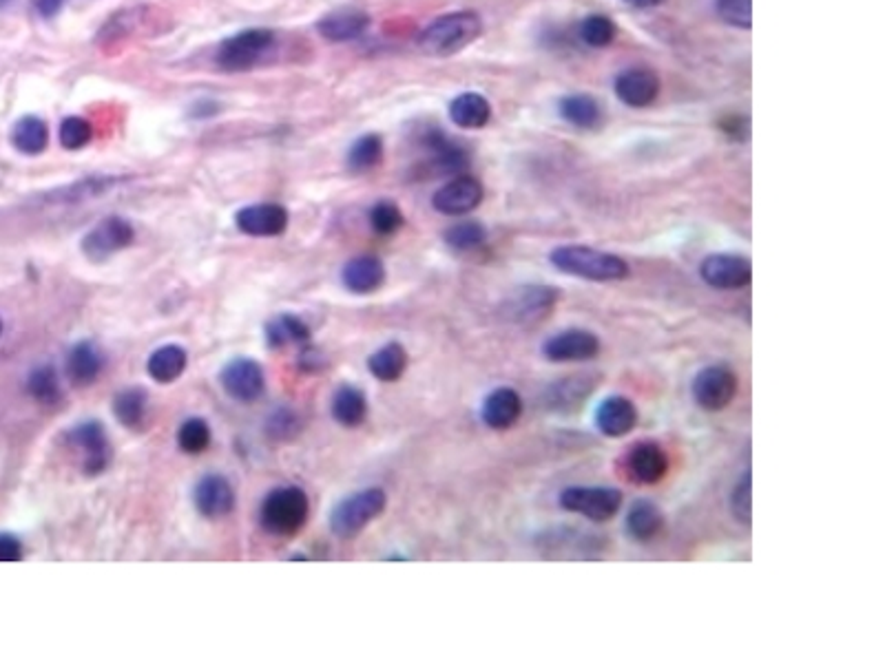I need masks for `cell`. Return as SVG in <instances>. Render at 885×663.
<instances>
[{"instance_id": "f546056e", "label": "cell", "mask_w": 885, "mask_h": 663, "mask_svg": "<svg viewBox=\"0 0 885 663\" xmlns=\"http://www.w3.org/2000/svg\"><path fill=\"white\" fill-rule=\"evenodd\" d=\"M149 394L144 387H127L113 398V416L127 429H138L147 423Z\"/></svg>"}, {"instance_id": "836d02e7", "label": "cell", "mask_w": 885, "mask_h": 663, "mask_svg": "<svg viewBox=\"0 0 885 663\" xmlns=\"http://www.w3.org/2000/svg\"><path fill=\"white\" fill-rule=\"evenodd\" d=\"M27 392L36 398L40 405H58L62 401L60 376L51 365H43L31 370L27 376Z\"/></svg>"}, {"instance_id": "3957f363", "label": "cell", "mask_w": 885, "mask_h": 663, "mask_svg": "<svg viewBox=\"0 0 885 663\" xmlns=\"http://www.w3.org/2000/svg\"><path fill=\"white\" fill-rule=\"evenodd\" d=\"M310 513V502L304 489L279 487L268 493L259 509V524L268 535L293 538L304 529Z\"/></svg>"}, {"instance_id": "2e32d148", "label": "cell", "mask_w": 885, "mask_h": 663, "mask_svg": "<svg viewBox=\"0 0 885 663\" xmlns=\"http://www.w3.org/2000/svg\"><path fill=\"white\" fill-rule=\"evenodd\" d=\"M600 383V374L585 372V374H571L565 378H558L556 383H551L543 394L545 409L554 414H571L578 412L580 405L587 401L593 394V389Z\"/></svg>"}, {"instance_id": "6da1fadb", "label": "cell", "mask_w": 885, "mask_h": 663, "mask_svg": "<svg viewBox=\"0 0 885 663\" xmlns=\"http://www.w3.org/2000/svg\"><path fill=\"white\" fill-rule=\"evenodd\" d=\"M551 266L567 277L585 279L593 283L624 281L631 275L629 263L620 255L591 248L585 244H567L551 250Z\"/></svg>"}, {"instance_id": "9a60e30c", "label": "cell", "mask_w": 885, "mask_h": 663, "mask_svg": "<svg viewBox=\"0 0 885 663\" xmlns=\"http://www.w3.org/2000/svg\"><path fill=\"white\" fill-rule=\"evenodd\" d=\"M485 197V188L481 180L474 175H456L454 180L443 184L432 197V206L436 213L458 217L467 215L481 206Z\"/></svg>"}, {"instance_id": "7402d4cb", "label": "cell", "mask_w": 885, "mask_h": 663, "mask_svg": "<svg viewBox=\"0 0 885 663\" xmlns=\"http://www.w3.org/2000/svg\"><path fill=\"white\" fill-rule=\"evenodd\" d=\"M660 93V78L651 69H627L616 78V96L633 109H644Z\"/></svg>"}, {"instance_id": "52a82bcc", "label": "cell", "mask_w": 885, "mask_h": 663, "mask_svg": "<svg viewBox=\"0 0 885 663\" xmlns=\"http://www.w3.org/2000/svg\"><path fill=\"white\" fill-rule=\"evenodd\" d=\"M275 31L270 29H246L242 34L228 38L222 42L217 51L215 62L217 67L226 73H239L253 69L266 51L273 47Z\"/></svg>"}, {"instance_id": "ac0fdd59", "label": "cell", "mask_w": 885, "mask_h": 663, "mask_svg": "<svg viewBox=\"0 0 885 663\" xmlns=\"http://www.w3.org/2000/svg\"><path fill=\"white\" fill-rule=\"evenodd\" d=\"M193 502L204 518L220 520L235 509V489L220 473H208L195 484Z\"/></svg>"}, {"instance_id": "ffe728a7", "label": "cell", "mask_w": 885, "mask_h": 663, "mask_svg": "<svg viewBox=\"0 0 885 663\" xmlns=\"http://www.w3.org/2000/svg\"><path fill=\"white\" fill-rule=\"evenodd\" d=\"M523 398L514 387H496L483 398L481 418L489 429H512L523 416Z\"/></svg>"}, {"instance_id": "c3c4849f", "label": "cell", "mask_w": 885, "mask_h": 663, "mask_svg": "<svg viewBox=\"0 0 885 663\" xmlns=\"http://www.w3.org/2000/svg\"><path fill=\"white\" fill-rule=\"evenodd\" d=\"M7 3H12V0H0V7H3V5H7Z\"/></svg>"}, {"instance_id": "d590c367", "label": "cell", "mask_w": 885, "mask_h": 663, "mask_svg": "<svg viewBox=\"0 0 885 663\" xmlns=\"http://www.w3.org/2000/svg\"><path fill=\"white\" fill-rule=\"evenodd\" d=\"M383 160V140L379 135H363L357 142L352 144L348 153V166L354 173H366L372 171L374 166H379Z\"/></svg>"}, {"instance_id": "83f0119b", "label": "cell", "mask_w": 885, "mask_h": 663, "mask_svg": "<svg viewBox=\"0 0 885 663\" xmlns=\"http://www.w3.org/2000/svg\"><path fill=\"white\" fill-rule=\"evenodd\" d=\"M332 418L343 427H359L368 416V398L354 385L339 387L330 403Z\"/></svg>"}, {"instance_id": "d4e9b609", "label": "cell", "mask_w": 885, "mask_h": 663, "mask_svg": "<svg viewBox=\"0 0 885 663\" xmlns=\"http://www.w3.org/2000/svg\"><path fill=\"white\" fill-rule=\"evenodd\" d=\"M370 27V16L359 9H337L319 20V34L332 42H346L359 38Z\"/></svg>"}, {"instance_id": "74e56055", "label": "cell", "mask_w": 885, "mask_h": 663, "mask_svg": "<svg viewBox=\"0 0 885 663\" xmlns=\"http://www.w3.org/2000/svg\"><path fill=\"white\" fill-rule=\"evenodd\" d=\"M616 23L609 16L602 14H591L580 23V38L587 42L589 47H609L613 40H616Z\"/></svg>"}, {"instance_id": "4dcf8cb0", "label": "cell", "mask_w": 885, "mask_h": 663, "mask_svg": "<svg viewBox=\"0 0 885 663\" xmlns=\"http://www.w3.org/2000/svg\"><path fill=\"white\" fill-rule=\"evenodd\" d=\"M310 328L304 319L295 314H279L266 323V341L270 347L286 345H306L310 343Z\"/></svg>"}, {"instance_id": "8fae6325", "label": "cell", "mask_w": 885, "mask_h": 663, "mask_svg": "<svg viewBox=\"0 0 885 663\" xmlns=\"http://www.w3.org/2000/svg\"><path fill=\"white\" fill-rule=\"evenodd\" d=\"M558 301H560L558 288L545 286V283H525V286L516 288L503 301L501 312L505 319L516 323L538 321L543 319L547 312L554 310V305Z\"/></svg>"}, {"instance_id": "603a6c76", "label": "cell", "mask_w": 885, "mask_h": 663, "mask_svg": "<svg viewBox=\"0 0 885 663\" xmlns=\"http://www.w3.org/2000/svg\"><path fill=\"white\" fill-rule=\"evenodd\" d=\"M341 283L354 294H372L385 283V266L379 257L359 255L341 270Z\"/></svg>"}, {"instance_id": "f35d334b", "label": "cell", "mask_w": 885, "mask_h": 663, "mask_svg": "<svg viewBox=\"0 0 885 663\" xmlns=\"http://www.w3.org/2000/svg\"><path fill=\"white\" fill-rule=\"evenodd\" d=\"M728 507H731L733 518L739 524H751L753 520V480H751V471H746L742 478L737 480V484L731 491V498H728Z\"/></svg>"}, {"instance_id": "60d3db41", "label": "cell", "mask_w": 885, "mask_h": 663, "mask_svg": "<svg viewBox=\"0 0 885 663\" xmlns=\"http://www.w3.org/2000/svg\"><path fill=\"white\" fill-rule=\"evenodd\" d=\"M93 138L91 124L85 118L71 115V118L62 120L60 124V144L69 151H78L82 146H87Z\"/></svg>"}, {"instance_id": "44dd1931", "label": "cell", "mask_w": 885, "mask_h": 663, "mask_svg": "<svg viewBox=\"0 0 885 663\" xmlns=\"http://www.w3.org/2000/svg\"><path fill=\"white\" fill-rule=\"evenodd\" d=\"M107 356L93 341H80L71 347L65 361V374L74 387H89L100 378Z\"/></svg>"}, {"instance_id": "484cf974", "label": "cell", "mask_w": 885, "mask_h": 663, "mask_svg": "<svg viewBox=\"0 0 885 663\" xmlns=\"http://www.w3.org/2000/svg\"><path fill=\"white\" fill-rule=\"evenodd\" d=\"M186 365H189V352H186L182 345L169 343L158 347V350L149 356L147 372L155 383L166 385L177 381V378L186 372Z\"/></svg>"}, {"instance_id": "277c9868", "label": "cell", "mask_w": 885, "mask_h": 663, "mask_svg": "<svg viewBox=\"0 0 885 663\" xmlns=\"http://www.w3.org/2000/svg\"><path fill=\"white\" fill-rule=\"evenodd\" d=\"M388 507V496L379 487H370L352 493V496L343 498L335 509L330 513V529L341 540L354 538L359 535L366 526L377 520L379 515Z\"/></svg>"}, {"instance_id": "bcb514c9", "label": "cell", "mask_w": 885, "mask_h": 663, "mask_svg": "<svg viewBox=\"0 0 885 663\" xmlns=\"http://www.w3.org/2000/svg\"><path fill=\"white\" fill-rule=\"evenodd\" d=\"M67 0H34L36 12L43 18H54L62 7H65Z\"/></svg>"}, {"instance_id": "4316f807", "label": "cell", "mask_w": 885, "mask_h": 663, "mask_svg": "<svg viewBox=\"0 0 885 663\" xmlns=\"http://www.w3.org/2000/svg\"><path fill=\"white\" fill-rule=\"evenodd\" d=\"M408 361V350L399 341H390L370 354L368 370L377 381L394 383L408 370Z\"/></svg>"}, {"instance_id": "8d00e7d4", "label": "cell", "mask_w": 885, "mask_h": 663, "mask_svg": "<svg viewBox=\"0 0 885 663\" xmlns=\"http://www.w3.org/2000/svg\"><path fill=\"white\" fill-rule=\"evenodd\" d=\"M177 445L184 454H202L211 445V427L204 418H189L184 420L177 429Z\"/></svg>"}, {"instance_id": "7dc6e473", "label": "cell", "mask_w": 885, "mask_h": 663, "mask_svg": "<svg viewBox=\"0 0 885 663\" xmlns=\"http://www.w3.org/2000/svg\"><path fill=\"white\" fill-rule=\"evenodd\" d=\"M624 3H627L629 7H635V9H649V7L662 5L664 0H624Z\"/></svg>"}, {"instance_id": "e575fe53", "label": "cell", "mask_w": 885, "mask_h": 663, "mask_svg": "<svg viewBox=\"0 0 885 663\" xmlns=\"http://www.w3.org/2000/svg\"><path fill=\"white\" fill-rule=\"evenodd\" d=\"M443 239L456 252H474L487 244V228L481 221H461L447 228Z\"/></svg>"}, {"instance_id": "7a4b0ae2", "label": "cell", "mask_w": 885, "mask_h": 663, "mask_svg": "<svg viewBox=\"0 0 885 663\" xmlns=\"http://www.w3.org/2000/svg\"><path fill=\"white\" fill-rule=\"evenodd\" d=\"M483 34V20L476 12H452L423 29L419 47L425 56L447 58L454 56Z\"/></svg>"}, {"instance_id": "1f68e13d", "label": "cell", "mask_w": 885, "mask_h": 663, "mask_svg": "<svg viewBox=\"0 0 885 663\" xmlns=\"http://www.w3.org/2000/svg\"><path fill=\"white\" fill-rule=\"evenodd\" d=\"M560 115L576 129H596L602 120V111L596 98L587 93H576L560 102Z\"/></svg>"}, {"instance_id": "7c38bea8", "label": "cell", "mask_w": 885, "mask_h": 663, "mask_svg": "<svg viewBox=\"0 0 885 663\" xmlns=\"http://www.w3.org/2000/svg\"><path fill=\"white\" fill-rule=\"evenodd\" d=\"M700 277L715 290H744L753 281V266L744 255L713 252L702 259Z\"/></svg>"}, {"instance_id": "4fadbf2b", "label": "cell", "mask_w": 885, "mask_h": 663, "mask_svg": "<svg viewBox=\"0 0 885 663\" xmlns=\"http://www.w3.org/2000/svg\"><path fill=\"white\" fill-rule=\"evenodd\" d=\"M540 350L549 363H585L600 354V339L591 330L569 328L551 334Z\"/></svg>"}, {"instance_id": "e0dca14e", "label": "cell", "mask_w": 885, "mask_h": 663, "mask_svg": "<svg viewBox=\"0 0 885 663\" xmlns=\"http://www.w3.org/2000/svg\"><path fill=\"white\" fill-rule=\"evenodd\" d=\"M638 420V407L629 396L622 394H609L607 398H602L596 412H593V425L607 438L629 436L638 425Z\"/></svg>"}, {"instance_id": "d6a6232c", "label": "cell", "mask_w": 885, "mask_h": 663, "mask_svg": "<svg viewBox=\"0 0 885 663\" xmlns=\"http://www.w3.org/2000/svg\"><path fill=\"white\" fill-rule=\"evenodd\" d=\"M12 142L20 153L25 155H40L47 149L49 131L47 124L36 118V115H27V118L18 120L12 133Z\"/></svg>"}, {"instance_id": "d6986e66", "label": "cell", "mask_w": 885, "mask_h": 663, "mask_svg": "<svg viewBox=\"0 0 885 663\" xmlns=\"http://www.w3.org/2000/svg\"><path fill=\"white\" fill-rule=\"evenodd\" d=\"M235 224L244 235L277 237L288 228V210L279 204H253L237 210Z\"/></svg>"}, {"instance_id": "681fc988", "label": "cell", "mask_w": 885, "mask_h": 663, "mask_svg": "<svg viewBox=\"0 0 885 663\" xmlns=\"http://www.w3.org/2000/svg\"><path fill=\"white\" fill-rule=\"evenodd\" d=\"M0 334H3V321H0Z\"/></svg>"}, {"instance_id": "ba28073f", "label": "cell", "mask_w": 885, "mask_h": 663, "mask_svg": "<svg viewBox=\"0 0 885 663\" xmlns=\"http://www.w3.org/2000/svg\"><path fill=\"white\" fill-rule=\"evenodd\" d=\"M739 389L737 374L726 365H708L695 374L691 394L704 412H724L735 401Z\"/></svg>"}, {"instance_id": "30bf717a", "label": "cell", "mask_w": 885, "mask_h": 663, "mask_svg": "<svg viewBox=\"0 0 885 663\" xmlns=\"http://www.w3.org/2000/svg\"><path fill=\"white\" fill-rule=\"evenodd\" d=\"M135 239V228L129 219L120 215L104 217L100 224L93 226L82 239V252L93 263L111 259L116 252L129 248Z\"/></svg>"}, {"instance_id": "5b68a950", "label": "cell", "mask_w": 885, "mask_h": 663, "mask_svg": "<svg viewBox=\"0 0 885 663\" xmlns=\"http://www.w3.org/2000/svg\"><path fill=\"white\" fill-rule=\"evenodd\" d=\"M622 473L633 484L640 487H653L666 478L671 469V458L666 449L655 440H638L627 447L620 458Z\"/></svg>"}, {"instance_id": "5bb4252c", "label": "cell", "mask_w": 885, "mask_h": 663, "mask_svg": "<svg viewBox=\"0 0 885 663\" xmlns=\"http://www.w3.org/2000/svg\"><path fill=\"white\" fill-rule=\"evenodd\" d=\"M220 383L224 392L237 403H255L266 389L264 367L248 356H237L222 367Z\"/></svg>"}, {"instance_id": "7bdbcfd3", "label": "cell", "mask_w": 885, "mask_h": 663, "mask_svg": "<svg viewBox=\"0 0 885 663\" xmlns=\"http://www.w3.org/2000/svg\"><path fill=\"white\" fill-rule=\"evenodd\" d=\"M266 431L273 440H290L297 436L299 431V418L288 407H279L266 420Z\"/></svg>"}, {"instance_id": "f6af8a7d", "label": "cell", "mask_w": 885, "mask_h": 663, "mask_svg": "<svg viewBox=\"0 0 885 663\" xmlns=\"http://www.w3.org/2000/svg\"><path fill=\"white\" fill-rule=\"evenodd\" d=\"M324 365H326L324 356H321L319 350H315V347H310L306 343V347L299 354V367H301V370H304V372H319Z\"/></svg>"}, {"instance_id": "b9f144b4", "label": "cell", "mask_w": 885, "mask_h": 663, "mask_svg": "<svg viewBox=\"0 0 885 663\" xmlns=\"http://www.w3.org/2000/svg\"><path fill=\"white\" fill-rule=\"evenodd\" d=\"M717 12L722 20L737 29H751L753 0H717Z\"/></svg>"}, {"instance_id": "9c48e42d", "label": "cell", "mask_w": 885, "mask_h": 663, "mask_svg": "<svg viewBox=\"0 0 885 663\" xmlns=\"http://www.w3.org/2000/svg\"><path fill=\"white\" fill-rule=\"evenodd\" d=\"M69 445L76 449V454L82 460V473L85 476L93 478L100 476V473L109 467L111 462V442H109V434L104 429L102 423L98 420H85V423H78L74 429L67 434Z\"/></svg>"}, {"instance_id": "ab89813d", "label": "cell", "mask_w": 885, "mask_h": 663, "mask_svg": "<svg viewBox=\"0 0 885 663\" xmlns=\"http://www.w3.org/2000/svg\"><path fill=\"white\" fill-rule=\"evenodd\" d=\"M403 213L401 208L390 202V199H381V202L370 208V226L374 233L379 235H394L403 226Z\"/></svg>"}, {"instance_id": "8992f818", "label": "cell", "mask_w": 885, "mask_h": 663, "mask_svg": "<svg viewBox=\"0 0 885 663\" xmlns=\"http://www.w3.org/2000/svg\"><path fill=\"white\" fill-rule=\"evenodd\" d=\"M622 491L616 487H567L560 491V507L591 522H607L622 509Z\"/></svg>"}, {"instance_id": "cb8c5ba5", "label": "cell", "mask_w": 885, "mask_h": 663, "mask_svg": "<svg viewBox=\"0 0 885 663\" xmlns=\"http://www.w3.org/2000/svg\"><path fill=\"white\" fill-rule=\"evenodd\" d=\"M662 529H664V513L658 504L649 498H640L631 504L627 518H624V531H627L633 542L647 544L658 538Z\"/></svg>"}, {"instance_id": "ee69618b", "label": "cell", "mask_w": 885, "mask_h": 663, "mask_svg": "<svg viewBox=\"0 0 885 663\" xmlns=\"http://www.w3.org/2000/svg\"><path fill=\"white\" fill-rule=\"evenodd\" d=\"M23 560V544L14 533H0V562Z\"/></svg>"}, {"instance_id": "f1b7e54d", "label": "cell", "mask_w": 885, "mask_h": 663, "mask_svg": "<svg viewBox=\"0 0 885 663\" xmlns=\"http://www.w3.org/2000/svg\"><path fill=\"white\" fill-rule=\"evenodd\" d=\"M450 118L461 129H483L492 120V104L481 93L467 91L450 104Z\"/></svg>"}]
</instances>
